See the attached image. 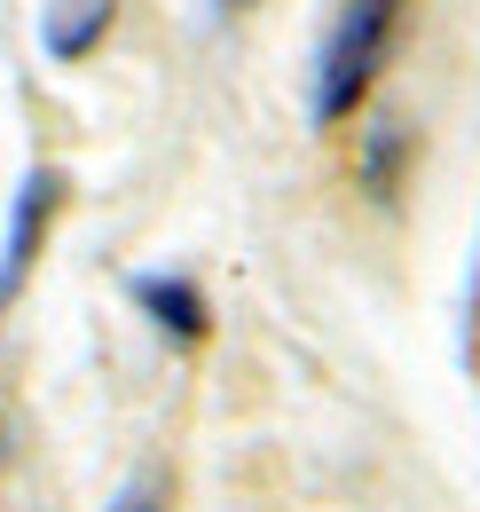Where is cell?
<instances>
[{"label": "cell", "instance_id": "1", "mask_svg": "<svg viewBox=\"0 0 480 512\" xmlns=\"http://www.w3.org/2000/svg\"><path fill=\"white\" fill-rule=\"evenodd\" d=\"M402 24H410V0H339L331 8L323 48H315V95H307L315 127H339V119H355L370 103V87H378L386 56H394Z\"/></svg>", "mask_w": 480, "mask_h": 512}, {"label": "cell", "instance_id": "2", "mask_svg": "<svg viewBox=\"0 0 480 512\" xmlns=\"http://www.w3.org/2000/svg\"><path fill=\"white\" fill-rule=\"evenodd\" d=\"M56 205H63V174H56V166H32L24 190H16V213H8V245H0V316H8V300L24 292L32 260H40V245H48Z\"/></svg>", "mask_w": 480, "mask_h": 512}, {"label": "cell", "instance_id": "3", "mask_svg": "<svg viewBox=\"0 0 480 512\" xmlns=\"http://www.w3.org/2000/svg\"><path fill=\"white\" fill-rule=\"evenodd\" d=\"M111 24H119V0H48L40 48H48V64H87L111 40Z\"/></svg>", "mask_w": 480, "mask_h": 512}, {"label": "cell", "instance_id": "4", "mask_svg": "<svg viewBox=\"0 0 480 512\" xmlns=\"http://www.w3.org/2000/svg\"><path fill=\"white\" fill-rule=\"evenodd\" d=\"M134 300L150 308V323L166 331V339H205V323H213V308H205V292L189 284V276H134Z\"/></svg>", "mask_w": 480, "mask_h": 512}, {"label": "cell", "instance_id": "5", "mask_svg": "<svg viewBox=\"0 0 480 512\" xmlns=\"http://www.w3.org/2000/svg\"><path fill=\"white\" fill-rule=\"evenodd\" d=\"M402 150H410V134L394 127V119H378L370 127V150H362V182L378 197H394V174H402Z\"/></svg>", "mask_w": 480, "mask_h": 512}, {"label": "cell", "instance_id": "6", "mask_svg": "<svg viewBox=\"0 0 480 512\" xmlns=\"http://www.w3.org/2000/svg\"><path fill=\"white\" fill-rule=\"evenodd\" d=\"M111 512H174V481L166 473H134L119 497H111Z\"/></svg>", "mask_w": 480, "mask_h": 512}, {"label": "cell", "instance_id": "7", "mask_svg": "<svg viewBox=\"0 0 480 512\" xmlns=\"http://www.w3.org/2000/svg\"><path fill=\"white\" fill-rule=\"evenodd\" d=\"M213 8H221V16H237V8H252V0H213Z\"/></svg>", "mask_w": 480, "mask_h": 512}]
</instances>
